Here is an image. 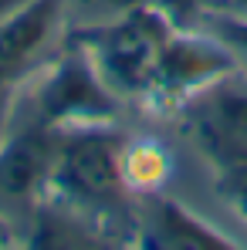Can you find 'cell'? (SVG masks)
I'll use <instances>...</instances> for the list:
<instances>
[{
	"label": "cell",
	"instance_id": "cell-5",
	"mask_svg": "<svg viewBox=\"0 0 247 250\" xmlns=\"http://www.w3.org/2000/svg\"><path fill=\"white\" fill-rule=\"evenodd\" d=\"M54 132L10 125L0 139V227L14 247H24L51 189Z\"/></svg>",
	"mask_w": 247,
	"mask_h": 250
},
{
	"label": "cell",
	"instance_id": "cell-11",
	"mask_svg": "<svg viewBox=\"0 0 247 250\" xmlns=\"http://www.w3.org/2000/svg\"><path fill=\"white\" fill-rule=\"evenodd\" d=\"M217 186H220V193H224L227 207H230L247 223V166L217 172Z\"/></svg>",
	"mask_w": 247,
	"mask_h": 250
},
{
	"label": "cell",
	"instance_id": "cell-14",
	"mask_svg": "<svg viewBox=\"0 0 247 250\" xmlns=\"http://www.w3.org/2000/svg\"><path fill=\"white\" fill-rule=\"evenodd\" d=\"M17 3H24V0H0V17H3V14H10Z\"/></svg>",
	"mask_w": 247,
	"mask_h": 250
},
{
	"label": "cell",
	"instance_id": "cell-12",
	"mask_svg": "<svg viewBox=\"0 0 247 250\" xmlns=\"http://www.w3.org/2000/svg\"><path fill=\"white\" fill-rule=\"evenodd\" d=\"M14 91H17V84L0 82V139L10 132V115H14Z\"/></svg>",
	"mask_w": 247,
	"mask_h": 250
},
{
	"label": "cell",
	"instance_id": "cell-7",
	"mask_svg": "<svg viewBox=\"0 0 247 250\" xmlns=\"http://www.w3.org/2000/svg\"><path fill=\"white\" fill-rule=\"evenodd\" d=\"M230 68H237L234 58L206 31L193 27V24H176V31L163 51L153 91H149L146 105L132 115H163L173 105H180L186 95H193L197 88H203L206 82H213L217 75H224Z\"/></svg>",
	"mask_w": 247,
	"mask_h": 250
},
{
	"label": "cell",
	"instance_id": "cell-6",
	"mask_svg": "<svg viewBox=\"0 0 247 250\" xmlns=\"http://www.w3.org/2000/svg\"><path fill=\"white\" fill-rule=\"evenodd\" d=\"M65 0H24L0 17V82H24L71 41Z\"/></svg>",
	"mask_w": 247,
	"mask_h": 250
},
{
	"label": "cell",
	"instance_id": "cell-15",
	"mask_svg": "<svg viewBox=\"0 0 247 250\" xmlns=\"http://www.w3.org/2000/svg\"><path fill=\"white\" fill-rule=\"evenodd\" d=\"M7 247H14V240H10V233L0 227V250H7Z\"/></svg>",
	"mask_w": 247,
	"mask_h": 250
},
{
	"label": "cell",
	"instance_id": "cell-4",
	"mask_svg": "<svg viewBox=\"0 0 247 250\" xmlns=\"http://www.w3.org/2000/svg\"><path fill=\"white\" fill-rule=\"evenodd\" d=\"M156 119H163L213 172L247 166V68L217 75Z\"/></svg>",
	"mask_w": 247,
	"mask_h": 250
},
{
	"label": "cell",
	"instance_id": "cell-8",
	"mask_svg": "<svg viewBox=\"0 0 247 250\" xmlns=\"http://www.w3.org/2000/svg\"><path fill=\"white\" fill-rule=\"evenodd\" d=\"M135 247L142 250H237V244L176 200H139Z\"/></svg>",
	"mask_w": 247,
	"mask_h": 250
},
{
	"label": "cell",
	"instance_id": "cell-9",
	"mask_svg": "<svg viewBox=\"0 0 247 250\" xmlns=\"http://www.w3.org/2000/svg\"><path fill=\"white\" fill-rule=\"evenodd\" d=\"M197 3L200 0H65V10H68L71 31H85V27L105 24V21L119 17L125 10H135V7H163L183 24Z\"/></svg>",
	"mask_w": 247,
	"mask_h": 250
},
{
	"label": "cell",
	"instance_id": "cell-13",
	"mask_svg": "<svg viewBox=\"0 0 247 250\" xmlns=\"http://www.w3.org/2000/svg\"><path fill=\"white\" fill-rule=\"evenodd\" d=\"M206 7H217V10H227V14H237V17H247V0H200Z\"/></svg>",
	"mask_w": 247,
	"mask_h": 250
},
{
	"label": "cell",
	"instance_id": "cell-2",
	"mask_svg": "<svg viewBox=\"0 0 247 250\" xmlns=\"http://www.w3.org/2000/svg\"><path fill=\"white\" fill-rule=\"evenodd\" d=\"M132 112L105 88L82 44L71 34V41L51 61H44L24 82H17L10 125L68 132L88 125H119Z\"/></svg>",
	"mask_w": 247,
	"mask_h": 250
},
{
	"label": "cell",
	"instance_id": "cell-3",
	"mask_svg": "<svg viewBox=\"0 0 247 250\" xmlns=\"http://www.w3.org/2000/svg\"><path fill=\"white\" fill-rule=\"evenodd\" d=\"M176 24L180 21L163 7H135L105 24L75 31V41L82 44L105 88L129 112H139L153 91L163 51Z\"/></svg>",
	"mask_w": 247,
	"mask_h": 250
},
{
	"label": "cell",
	"instance_id": "cell-10",
	"mask_svg": "<svg viewBox=\"0 0 247 250\" xmlns=\"http://www.w3.org/2000/svg\"><path fill=\"white\" fill-rule=\"evenodd\" d=\"M183 24H193V27L206 31L213 41L234 58L237 68H247V17H237V14H227V10L197 3Z\"/></svg>",
	"mask_w": 247,
	"mask_h": 250
},
{
	"label": "cell",
	"instance_id": "cell-1",
	"mask_svg": "<svg viewBox=\"0 0 247 250\" xmlns=\"http://www.w3.org/2000/svg\"><path fill=\"white\" fill-rule=\"evenodd\" d=\"M125 122L54 132L47 200L85 220L102 247H135L139 200L132 196L119 163V139Z\"/></svg>",
	"mask_w": 247,
	"mask_h": 250
}]
</instances>
